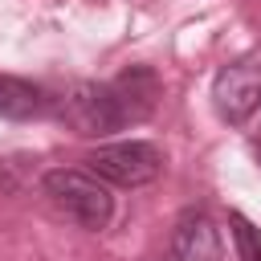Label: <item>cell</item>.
<instances>
[{"label":"cell","mask_w":261,"mask_h":261,"mask_svg":"<svg viewBox=\"0 0 261 261\" xmlns=\"http://www.w3.org/2000/svg\"><path fill=\"white\" fill-rule=\"evenodd\" d=\"M159 106V77L151 65H130L114 82H82L65 98H57V114L82 139H102L122 130L126 122L151 118Z\"/></svg>","instance_id":"6da1fadb"},{"label":"cell","mask_w":261,"mask_h":261,"mask_svg":"<svg viewBox=\"0 0 261 261\" xmlns=\"http://www.w3.org/2000/svg\"><path fill=\"white\" fill-rule=\"evenodd\" d=\"M41 192L69 216L77 220L82 228L90 232H102L114 216V196L106 188V179H98L94 171H82V167H53L41 175Z\"/></svg>","instance_id":"7a4b0ae2"},{"label":"cell","mask_w":261,"mask_h":261,"mask_svg":"<svg viewBox=\"0 0 261 261\" xmlns=\"http://www.w3.org/2000/svg\"><path fill=\"white\" fill-rule=\"evenodd\" d=\"M82 163H86V171H94L98 179H106L114 188H143V184L159 179L163 151L155 143L126 139V143H102V147H94Z\"/></svg>","instance_id":"3957f363"},{"label":"cell","mask_w":261,"mask_h":261,"mask_svg":"<svg viewBox=\"0 0 261 261\" xmlns=\"http://www.w3.org/2000/svg\"><path fill=\"white\" fill-rule=\"evenodd\" d=\"M212 106L232 126H245L261 110V49H249L237 61L220 65V73L212 77Z\"/></svg>","instance_id":"277c9868"},{"label":"cell","mask_w":261,"mask_h":261,"mask_svg":"<svg viewBox=\"0 0 261 261\" xmlns=\"http://www.w3.org/2000/svg\"><path fill=\"white\" fill-rule=\"evenodd\" d=\"M171 257L175 261H220V232L204 208L179 212L171 228Z\"/></svg>","instance_id":"5b68a950"},{"label":"cell","mask_w":261,"mask_h":261,"mask_svg":"<svg viewBox=\"0 0 261 261\" xmlns=\"http://www.w3.org/2000/svg\"><path fill=\"white\" fill-rule=\"evenodd\" d=\"M53 110H57V98H53L45 86L0 73V118H8V122H29V118H45V114H53Z\"/></svg>","instance_id":"8992f818"},{"label":"cell","mask_w":261,"mask_h":261,"mask_svg":"<svg viewBox=\"0 0 261 261\" xmlns=\"http://www.w3.org/2000/svg\"><path fill=\"white\" fill-rule=\"evenodd\" d=\"M228 224H232L237 257H241V261H261V232L253 228V220L241 216V212H228Z\"/></svg>","instance_id":"52a82bcc"},{"label":"cell","mask_w":261,"mask_h":261,"mask_svg":"<svg viewBox=\"0 0 261 261\" xmlns=\"http://www.w3.org/2000/svg\"><path fill=\"white\" fill-rule=\"evenodd\" d=\"M257 159H261V151H257Z\"/></svg>","instance_id":"ba28073f"}]
</instances>
